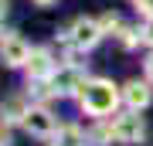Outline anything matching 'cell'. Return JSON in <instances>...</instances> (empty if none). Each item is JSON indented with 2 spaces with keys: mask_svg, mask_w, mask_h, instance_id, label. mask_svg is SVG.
Listing matches in <instances>:
<instances>
[{
  "mask_svg": "<svg viewBox=\"0 0 153 146\" xmlns=\"http://www.w3.org/2000/svg\"><path fill=\"white\" fill-rule=\"evenodd\" d=\"M78 102L88 116H95V119H105V116L116 112V105H119V88L112 85L109 78H92L82 85V92H78Z\"/></svg>",
  "mask_w": 153,
  "mask_h": 146,
  "instance_id": "cell-1",
  "label": "cell"
},
{
  "mask_svg": "<svg viewBox=\"0 0 153 146\" xmlns=\"http://www.w3.org/2000/svg\"><path fill=\"white\" fill-rule=\"evenodd\" d=\"M109 126H112V139H116V143L136 146V143L146 139V126H143V119L136 116V109H133L129 116H116Z\"/></svg>",
  "mask_w": 153,
  "mask_h": 146,
  "instance_id": "cell-2",
  "label": "cell"
},
{
  "mask_svg": "<svg viewBox=\"0 0 153 146\" xmlns=\"http://www.w3.org/2000/svg\"><path fill=\"white\" fill-rule=\"evenodd\" d=\"M82 85H85V78H82V68L78 65H65V68H58L55 75H51V92L55 95H78L82 92Z\"/></svg>",
  "mask_w": 153,
  "mask_h": 146,
  "instance_id": "cell-3",
  "label": "cell"
},
{
  "mask_svg": "<svg viewBox=\"0 0 153 146\" xmlns=\"http://www.w3.org/2000/svg\"><path fill=\"white\" fill-rule=\"evenodd\" d=\"M27 58H31L27 41L17 38V34H7L4 44H0V61H4L7 68H21V65H27Z\"/></svg>",
  "mask_w": 153,
  "mask_h": 146,
  "instance_id": "cell-4",
  "label": "cell"
},
{
  "mask_svg": "<svg viewBox=\"0 0 153 146\" xmlns=\"http://www.w3.org/2000/svg\"><path fill=\"white\" fill-rule=\"evenodd\" d=\"M71 41H75V48H95L99 41H102V24L92 21V17H78L75 24H71Z\"/></svg>",
  "mask_w": 153,
  "mask_h": 146,
  "instance_id": "cell-5",
  "label": "cell"
},
{
  "mask_svg": "<svg viewBox=\"0 0 153 146\" xmlns=\"http://www.w3.org/2000/svg\"><path fill=\"white\" fill-rule=\"evenodd\" d=\"M24 129H27L31 136H41V139H48V136H55V116H51L44 105H31L27 119H24Z\"/></svg>",
  "mask_w": 153,
  "mask_h": 146,
  "instance_id": "cell-6",
  "label": "cell"
},
{
  "mask_svg": "<svg viewBox=\"0 0 153 146\" xmlns=\"http://www.w3.org/2000/svg\"><path fill=\"white\" fill-rule=\"evenodd\" d=\"M24 68H27V75H31V78H48V75H55V61H51V51H48V48H34Z\"/></svg>",
  "mask_w": 153,
  "mask_h": 146,
  "instance_id": "cell-7",
  "label": "cell"
},
{
  "mask_svg": "<svg viewBox=\"0 0 153 146\" xmlns=\"http://www.w3.org/2000/svg\"><path fill=\"white\" fill-rule=\"evenodd\" d=\"M123 99H126V105H129V109H146V105H150V99H153V92H150L146 82L133 78V82H126Z\"/></svg>",
  "mask_w": 153,
  "mask_h": 146,
  "instance_id": "cell-8",
  "label": "cell"
},
{
  "mask_svg": "<svg viewBox=\"0 0 153 146\" xmlns=\"http://www.w3.org/2000/svg\"><path fill=\"white\" fill-rule=\"evenodd\" d=\"M27 102H24L21 95H10V99H4L0 102V116H4V122H24L27 119Z\"/></svg>",
  "mask_w": 153,
  "mask_h": 146,
  "instance_id": "cell-9",
  "label": "cell"
},
{
  "mask_svg": "<svg viewBox=\"0 0 153 146\" xmlns=\"http://www.w3.org/2000/svg\"><path fill=\"white\" fill-rule=\"evenodd\" d=\"M58 143L61 146H82L85 143V133L78 129V126H61V129H58Z\"/></svg>",
  "mask_w": 153,
  "mask_h": 146,
  "instance_id": "cell-10",
  "label": "cell"
},
{
  "mask_svg": "<svg viewBox=\"0 0 153 146\" xmlns=\"http://www.w3.org/2000/svg\"><path fill=\"white\" fill-rule=\"evenodd\" d=\"M99 24H102V34H112V31H123V21H119V14H102L99 17Z\"/></svg>",
  "mask_w": 153,
  "mask_h": 146,
  "instance_id": "cell-11",
  "label": "cell"
},
{
  "mask_svg": "<svg viewBox=\"0 0 153 146\" xmlns=\"http://www.w3.org/2000/svg\"><path fill=\"white\" fill-rule=\"evenodd\" d=\"M140 38L146 41V44H153V14L146 17V24H143V34H140Z\"/></svg>",
  "mask_w": 153,
  "mask_h": 146,
  "instance_id": "cell-12",
  "label": "cell"
},
{
  "mask_svg": "<svg viewBox=\"0 0 153 146\" xmlns=\"http://www.w3.org/2000/svg\"><path fill=\"white\" fill-rule=\"evenodd\" d=\"M119 41L126 44V48H133V44H136V34H133L129 27H123V31H119Z\"/></svg>",
  "mask_w": 153,
  "mask_h": 146,
  "instance_id": "cell-13",
  "label": "cell"
},
{
  "mask_svg": "<svg viewBox=\"0 0 153 146\" xmlns=\"http://www.w3.org/2000/svg\"><path fill=\"white\" fill-rule=\"evenodd\" d=\"M14 139H10V126L7 122H0V146H10Z\"/></svg>",
  "mask_w": 153,
  "mask_h": 146,
  "instance_id": "cell-14",
  "label": "cell"
},
{
  "mask_svg": "<svg viewBox=\"0 0 153 146\" xmlns=\"http://www.w3.org/2000/svg\"><path fill=\"white\" fill-rule=\"evenodd\" d=\"M136 10H143V14H153V0H136Z\"/></svg>",
  "mask_w": 153,
  "mask_h": 146,
  "instance_id": "cell-15",
  "label": "cell"
},
{
  "mask_svg": "<svg viewBox=\"0 0 153 146\" xmlns=\"http://www.w3.org/2000/svg\"><path fill=\"white\" fill-rule=\"evenodd\" d=\"M146 78L153 82V54H150V58H146Z\"/></svg>",
  "mask_w": 153,
  "mask_h": 146,
  "instance_id": "cell-16",
  "label": "cell"
},
{
  "mask_svg": "<svg viewBox=\"0 0 153 146\" xmlns=\"http://www.w3.org/2000/svg\"><path fill=\"white\" fill-rule=\"evenodd\" d=\"M34 4H38V7H51L55 0H34Z\"/></svg>",
  "mask_w": 153,
  "mask_h": 146,
  "instance_id": "cell-17",
  "label": "cell"
},
{
  "mask_svg": "<svg viewBox=\"0 0 153 146\" xmlns=\"http://www.w3.org/2000/svg\"><path fill=\"white\" fill-rule=\"evenodd\" d=\"M7 14V0H0V17H4Z\"/></svg>",
  "mask_w": 153,
  "mask_h": 146,
  "instance_id": "cell-18",
  "label": "cell"
}]
</instances>
